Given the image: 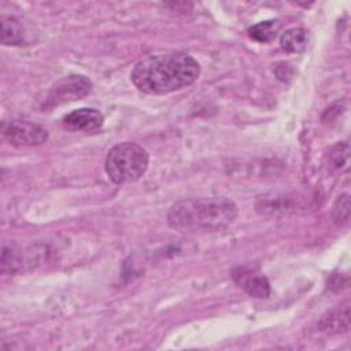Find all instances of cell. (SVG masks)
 Wrapping results in <instances>:
<instances>
[{"label": "cell", "instance_id": "8fae6325", "mask_svg": "<svg viewBox=\"0 0 351 351\" xmlns=\"http://www.w3.org/2000/svg\"><path fill=\"white\" fill-rule=\"evenodd\" d=\"M348 307L344 306V308H339L328 315V318H324L321 321L322 330H326L329 333H339L341 330L348 329Z\"/></svg>", "mask_w": 351, "mask_h": 351}, {"label": "cell", "instance_id": "8992f818", "mask_svg": "<svg viewBox=\"0 0 351 351\" xmlns=\"http://www.w3.org/2000/svg\"><path fill=\"white\" fill-rule=\"evenodd\" d=\"M232 277L250 296L267 298L270 295V284L267 278L254 266H239L233 270Z\"/></svg>", "mask_w": 351, "mask_h": 351}, {"label": "cell", "instance_id": "5b68a950", "mask_svg": "<svg viewBox=\"0 0 351 351\" xmlns=\"http://www.w3.org/2000/svg\"><path fill=\"white\" fill-rule=\"evenodd\" d=\"M3 136L14 147H36L48 140L47 129L29 121H11L5 123Z\"/></svg>", "mask_w": 351, "mask_h": 351}, {"label": "cell", "instance_id": "7a4b0ae2", "mask_svg": "<svg viewBox=\"0 0 351 351\" xmlns=\"http://www.w3.org/2000/svg\"><path fill=\"white\" fill-rule=\"evenodd\" d=\"M237 217V206L226 197H189L176 202L167 222L180 232H218Z\"/></svg>", "mask_w": 351, "mask_h": 351}, {"label": "cell", "instance_id": "9c48e42d", "mask_svg": "<svg viewBox=\"0 0 351 351\" xmlns=\"http://www.w3.org/2000/svg\"><path fill=\"white\" fill-rule=\"evenodd\" d=\"M308 34L303 27H292L285 30L280 37L281 48L289 53H302L307 48Z\"/></svg>", "mask_w": 351, "mask_h": 351}, {"label": "cell", "instance_id": "ba28073f", "mask_svg": "<svg viewBox=\"0 0 351 351\" xmlns=\"http://www.w3.org/2000/svg\"><path fill=\"white\" fill-rule=\"evenodd\" d=\"M1 44L3 45H22L25 43V29L22 23L11 15H1Z\"/></svg>", "mask_w": 351, "mask_h": 351}, {"label": "cell", "instance_id": "30bf717a", "mask_svg": "<svg viewBox=\"0 0 351 351\" xmlns=\"http://www.w3.org/2000/svg\"><path fill=\"white\" fill-rule=\"evenodd\" d=\"M281 23L277 19L262 21L248 29V36L258 43H270L277 37Z\"/></svg>", "mask_w": 351, "mask_h": 351}, {"label": "cell", "instance_id": "3957f363", "mask_svg": "<svg viewBox=\"0 0 351 351\" xmlns=\"http://www.w3.org/2000/svg\"><path fill=\"white\" fill-rule=\"evenodd\" d=\"M148 152L141 145L123 141L107 152L104 169L108 178L121 185L140 180L148 169Z\"/></svg>", "mask_w": 351, "mask_h": 351}, {"label": "cell", "instance_id": "7c38bea8", "mask_svg": "<svg viewBox=\"0 0 351 351\" xmlns=\"http://www.w3.org/2000/svg\"><path fill=\"white\" fill-rule=\"evenodd\" d=\"M350 217V196L346 193L340 196L333 207V219L337 225H344Z\"/></svg>", "mask_w": 351, "mask_h": 351}, {"label": "cell", "instance_id": "52a82bcc", "mask_svg": "<svg viewBox=\"0 0 351 351\" xmlns=\"http://www.w3.org/2000/svg\"><path fill=\"white\" fill-rule=\"evenodd\" d=\"M103 114L95 108H78L63 118V128L69 132H95L103 126Z\"/></svg>", "mask_w": 351, "mask_h": 351}, {"label": "cell", "instance_id": "4fadbf2b", "mask_svg": "<svg viewBox=\"0 0 351 351\" xmlns=\"http://www.w3.org/2000/svg\"><path fill=\"white\" fill-rule=\"evenodd\" d=\"M21 263H22V259H21V256L15 251L7 250V248L3 250V258H1L3 271L14 273L15 270H18Z\"/></svg>", "mask_w": 351, "mask_h": 351}, {"label": "cell", "instance_id": "277c9868", "mask_svg": "<svg viewBox=\"0 0 351 351\" xmlns=\"http://www.w3.org/2000/svg\"><path fill=\"white\" fill-rule=\"evenodd\" d=\"M92 82L84 75H67L59 80L49 90L45 107L59 106L62 103L74 101L89 95Z\"/></svg>", "mask_w": 351, "mask_h": 351}, {"label": "cell", "instance_id": "6da1fadb", "mask_svg": "<svg viewBox=\"0 0 351 351\" xmlns=\"http://www.w3.org/2000/svg\"><path fill=\"white\" fill-rule=\"evenodd\" d=\"M199 75L200 66L195 58L170 51L138 60L130 71V81L144 93L167 95L192 85Z\"/></svg>", "mask_w": 351, "mask_h": 351}]
</instances>
